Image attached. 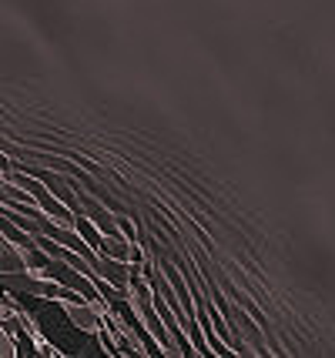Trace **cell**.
<instances>
[{
    "instance_id": "obj_1",
    "label": "cell",
    "mask_w": 335,
    "mask_h": 358,
    "mask_svg": "<svg viewBox=\"0 0 335 358\" xmlns=\"http://www.w3.org/2000/svg\"><path fill=\"white\" fill-rule=\"evenodd\" d=\"M61 308L71 318V325H78L80 331L87 335H97L101 331V315H97V305H80L74 298H61Z\"/></svg>"
},
{
    "instance_id": "obj_2",
    "label": "cell",
    "mask_w": 335,
    "mask_h": 358,
    "mask_svg": "<svg viewBox=\"0 0 335 358\" xmlns=\"http://www.w3.org/2000/svg\"><path fill=\"white\" fill-rule=\"evenodd\" d=\"M20 185L31 191V198H41V201H44V208H48V211H54L61 224H71V221H74V218H71V211H67L64 204H57V201H50V198H44V191H41V185H37L34 178H20Z\"/></svg>"
},
{
    "instance_id": "obj_3",
    "label": "cell",
    "mask_w": 335,
    "mask_h": 358,
    "mask_svg": "<svg viewBox=\"0 0 335 358\" xmlns=\"http://www.w3.org/2000/svg\"><path fill=\"white\" fill-rule=\"evenodd\" d=\"M0 168H3V171H7V168H10V164H7V157L0 155Z\"/></svg>"
},
{
    "instance_id": "obj_4",
    "label": "cell",
    "mask_w": 335,
    "mask_h": 358,
    "mask_svg": "<svg viewBox=\"0 0 335 358\" xmlns=\"http://www.w3.org/2000/svg\"><path fill=\"white\" fill-rule=\"evenodd\" d=\"M3 241H7V238H3V234H0V245H3Z\"/></svg>"
}]
</instances>
